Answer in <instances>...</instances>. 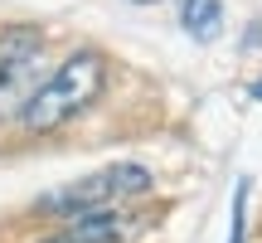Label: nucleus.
I'll use <instances>...</instances> for the list:
<instances>
[{
    "mask_svg": "<svg viewBox=\"0 0 262 243\" xmlns=\"http://www.w3.org/2000/svg\"><path fill=\"white\" fill-rule=\"evenodd\" d=\"M102 88H107V58L97 54V49H73V54L34 88V97H29L25 112H19V127H25L29 136H49V131L68 127L73 117H83L88 107L102 97Z\"/></svg>",
    "mask_w": 262,
    "mask_h": 243,
    "instance_id": "nucleus-1",
    "label": "nucleus"
},
{
    "mask_svg": "<svg viewBox=\"0 0 262 243\" xmlns=\"http://www.w3.org/2000/svg\"><path fill=\"white\" fill-rule=\"evenodd\" d=\"M150 185H156V180H150L146 166H136V160H117V166H107V170H93V175H83V180H73V185L44 195V199H39V214L73 219V214H83V209H102V205L136 199V195H146Z\"/></svg>",
    "mask_w": 262,
    "mask_h": 243,
    "instance_id": "nucleus-2",
    "label": "nucleus"
},
{
    "mask_svg": "<svg viewBox=\"0 0 262 243\" xmlns=\"http://www.w3.org/2000/svg\"><path fill=\"white\" fill-rule=\"evenodd\" d=\"M44 78V34L34 25H10L0 34V117H19Z\"/></svg>",
    "mask_w": 262,
    "mask_h": 243,
    "instance_id": "nucleus-3",
    "label": "nucleus"
},
{
    "mask_svg": "<svg viewBox=\"0 0 262 243\" xmlns=\"http://www.w3.org/2000/svg\"><path fill=\"white\" fill-rule=\"evenodd\" d=\"M68 229H73L78 238H88V243H131V238H136V219L122 214V205L83 209V214L68 219Z\"/></svg>",
    "mask_w": 262,
    "mask_h": 243,
    "instance_id": "nucleus-4",
    "label": "nucleus"
},
{
    "mask_svg": "<svg viewBox=\"0 0 262 243\" xmlns=\"http://www.w3.org/2000/svg\"><path fill=\"white\" fill-rule=\"evenodd\" d=\"M180 29L199 44L219 39L224 29V0H180Z\"/></svg>",
    "mask_w": 262,
    "mask_h": 243,
    "instance_id": "nucleus-5",
    "label": "nucleus"
},
{
    "mask_svg": "<svg viewBox=\"0 0 262 243\" xmlns=\"http://www.w3.org/2000/svg\"><path fill=\"white\" fill-rule=\"evenodd\" d=\"M243 229H248V180H238V190H233V224H228V243H243Z\"/></svg>",
    "mask_w": 262,
    "mask_h": 243,
    "instance_id": "nucleus-6",
    "label": "nucleus"
},
{
    "mask_svg": "<svg viewBox=\"0 0 262 243\" xmlns=\"http://www.w3.org/2000/svg\"><path fill=\"white\" fill-rule=\"evenodd\" d=\"M39 243H88V238H78L73 229H58V234H49V238H39Z\"/></svg>",
    "mask_w": 262,
    "mask_h": 243,
    "instance_id": "nucleus-7",
    "label": "nucleus"
},
{
    "mask_svg": "<svg viewBox=\"0 0 262 243\" xmlns=\"http://www.w3.org/2000/svg\"><path fill=\"white\" fill-rule=\"evenodd\" d=\"M131 5H160V0H131Z\"/></svg>",
    "mask_w": 262,
    "mask_h": 243,
    "instance_id": "nucleus-8",
    "label": "nucleus"
}]
</instances>
